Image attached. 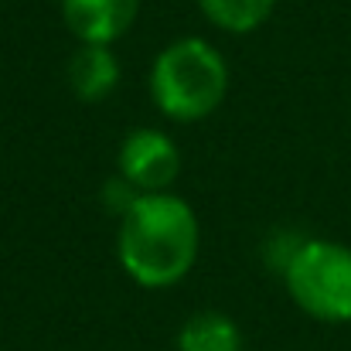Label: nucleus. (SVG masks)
Instances as JSON below:
<instances>
[{
  "label": "nucleus",
  "mask_w": 351,
  "mask_h": 351,
  "mask_svg": "<svg viewBox=\"0 0 351 351\" xmlns=\"http://www.w3.org/2000/svg\"><path fill=\"white\" fill-rule=\"evenodd\" d=\"M300 242H304V235L297 232H276L269 242H266V263L273 266V269H280V276H283V269L290 266V259L297 256V249H300Z\"/></svg>",
  "instance_id": "1a4fd4ad"
},
{
  "label": "nucleus",
  "mask_w": 351,
  "mask_h": 351,
  "mask_svg": "<svg viewBox=\"0 0 351 351\" xmlns=\"http://www.w3.org/2000/svg\"><path fill=\"white\" fill-rule=\"evenodd\" d=\"M119 58L110 45H79L69 62V86L82 103H99L119 86Z\"/></svg>",
  "instance_id": "423d86ee"
},
{
  "label": "nucleus",
  "mask_w": 351,
  "mask_h": 351,
  "mask_svg": "<svg viewBox=\"0 0 351 351\" xmlns=\"http://www.w3.org/2000/svg\"><path fill=\"white\" fill-rule=\"evenodd\" d=\"M290 300L314 321H351V245L335 239H304L283 269Z\"/></svg>",
  "instance_id": "7ed1b4c3"
},
{
  "label": "nucleus",
  "mask_w": 351,
  "mask_h": 351,
  "mask_svg": "<svg viewBox=\"0 0 351 351\" xmlns=\"http://www.w3.org/2000/svg\"><path fill=\"white\" fill-rule=\"evenodd\" d=\"M202 226L195 208L171 191L140 195L119 219L117 256L123 273L143 290L178 287L198 263Z\"/></svg>",
  "instance_id": "f257e3e1"
},
{
  "label": "nucleus",
  "mask_w": 351,
  "mask_h": 351,
  "mask_svg": "<svg viewBox=\"0 0 351 351\" xmlns=\"http://www.w3.org/2000/svg\"><path fill=\"white\" fill-rule=\"evenodd\" d=\"M140 0H62V21L79 45H117L133 27Z\"/></svg>",
  "instance_id": "39448f33"
},
{
  "label": "nucleus",
  "mask_w": 351,
  "mask_h": 351,
  "mask_svg": "<svg viewBox=\"0 0 351 351\" xmlns=\"http://www.w3.org/2000/svg\"><path fill=\"white\" fill-rule=\"evenodd\" d=\"M140 198V191L133 188V184H126L123 178H117V181H110L106 188H103V202H106V208L110 212H117L119 219L130 212V205Z\"/></svg>",
  "instance_id": "9d476101"
},
{
  "label": "nucleus",
  "mask_w": 351,
  "mask_h": 351,
  "mask_svg": "<svg viewBox=\"0 0 351 351\" xmlns=\"http://www.w3.org/2000/svg\"><path fill=\"white\" fill-rule=\"evenodd\" d=\"M198 7L208 17V24H215L219 31L249 34L273 17L276 0H198Z\"/></svg>",
  "instance_id": "6e6552de"
},
{
  "label": "nucleus",
  "mask_w": 351,
  "mask_h": 351,
  "mask_svg": "<svg viewBox=\"0 0 351 351\" xmlns=\"http://www.w3.org/2000/svg\"><path fill=\"white\" fill-rule=\"evenodd\" d=\"M229 93V65L205 38H178L150 65V99L174 123L208 119Z\"/></svg>",
  "instance_id": "f03ea898"
},
{
  "label": "nucleus",
  "mask_w": 351,
  "mask_h": 351,
  "mask_svg": "<svg viewBox=\"0 0 351 351\" xmlns=\"http://www.w3.org/2000/svg\"><path fill=\"white\" fill-rule=\"evenodd\" d=\"M119 178L133 184L140 195L167 191L181 171V150L157 126H136L126 133L117 157Z\"/></svg>",
  "instance_id": "20e7f679"
},
{
  "label": "nucleus",
  "mask_w": 351,
  "mask_h": 351,
  "mask_svg": "<svg viewBox=\"0 0 351 351\" xmlns=\"http://www.w3.org/2000/svg\"><path fill=\"white\" fill-rule=\"evenodd\" d=\"M178 351H242V331L232 317L219 311H202L181 324Z\"/></svg>",
  "instance_id": "0eeeda50"
}]
</instances>
